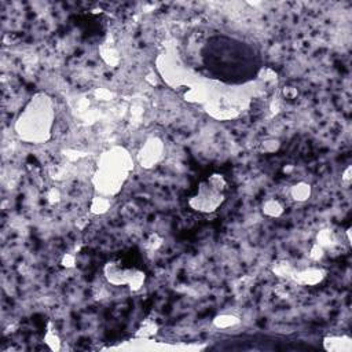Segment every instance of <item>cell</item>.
I'll return each instance as SVG.
<instances>
[{
    "label": "cell",
    "instance_id": "cell-1",
    "mask_svg": "<svg viewBox=\"0 0 352 352\" xmlns=\"http://www.w3.org/2000/svg\"><path fill=\"white\" fill-rule=\"evenodd\" d=\"M200 57L212 79L229 86L246 84L262 72V58L256 48L240 39L212 35L204 42Z\"/></svg>",
    "mask_w": 352,
    "mask_h": 352
},
{
    "label": "cell",
    "instance_id": "cell-2",
    "mask_svg": "<svg viewBox=\"0 0 352 352\" xmlns=\"http://www.w3.org/2000/svg\"><path fill=\"white\" fill-rule=\"evenodd\" d=\"M54 116L51 98L46 94L35 95L17 120L18 136L29 143H43L50 139Z\"/></svg>",
    "mask_w": 352,
    "mask_h": 352
},
{
    "label": "cell",
    "instance_id": "cell-3",
    "mask_svg": "<svg viewBox=\"0 0 352 352\" xmlns=\"http://www.w3.org/2000/svg\"><path fill=\"white\" fill-rule=\"evenodd\" d=\"M132 168V158L123 147H113L103 153L98 162V171L92 179L96 192L105 197L116 196L123 189Z\"/></svg>",
    "mask_w": 352,
    "mask_h": 352
},
{
    "label": "cell",
    "instance_id": "cell-4",
    "mask_svg": "<svg viewBox=\"0 0 352 352\" xmlns=\"http://www.w3.org/2000/svg\"><path fill=\"white\" fill-rule=\"evenodd\" d=\"M229 182L222 173H211L198 185L197 192L189 198V207L200 214H214L227 198Z\"/></svg>",
    "mask_w": 352,
    "mask_h": 352
},
{
    "label": "cell",
    "instance_id": "cell-5",
    "mask_svg": "<svg viewBox=\"0 0 352 352\" xmlns=\"http://www.w3.org/2000/svg\"><path fill=\"white\" fill-rule=\"evenodd\" d=\"M136 268L127 267L121 260H110L103 267V275L113 286H128Z\"/></svg>",
    "mask_w": 352,
    "mask_h": 352
},
{
    "label": "cell",
    "instance_id": "cell-6",
    "mask_svg": "<svg viewBox=\"0 0 352 352\" xmlns=\"http://www.w3.org/2000/svg\"><path fill=\"white\" fill-rule=\"evenodd\" d=\"M164 151V143L158 138H150L139 150V164L143 168H153L161 160Z\"/></svg>",
    "mask_w": 352,
    "mask_h": 352
},
{
    "label": "cell",
    "instance_id": "cell-7",
    "mask_svg": "<svg viewBox=\"0 0 352 352\" xmlns=\"http://www.w3.org/2000/svg\"><path fill=\"white\" fill-rule=\"evenodd\" d=\"M327 275V271L322 267H308L304 270H294L290 279L301 286H315L320 283Z\"/></svg>",
    "mask_w": 352,
    "mask_h": 352
},
{
    "label": "cell",
    "instance_id": "cell-8",
    "mask_svg": "<svg viewBox=\"0 0 352 352\" xmlns=\"http://www.w3.org/2000/svg\"><path fill=\"white\" fill-rule=\"evenodd\" d=\"M323 348L330 352H351L352 338L347 334L341 336H326L323 338Z\"/></svg>",
    "mask_w": 352,
    "mask_h": 352
},
{
    "label": "cell",
    "instance_id": "cell-9",
    "mask_svg": "<svg viewBox=\"0 0 352 352\" xmlns=\"http://www.w3.org/2000/svg\"><path fill=\"white\" fill-rule=\"evenodd\" d=\"M311 193H312V187L307 182H299V183H296V185L290 187V197L297 203L307 201L311 197Z\"/></svg>",
    "mask_w": 352,
    "mask_h": 352
},
{
    "label": "cell",
    "instance_id": "cell-10",
    "mask_svg": "<svg viewBox=\"0 0 352 352\" xmlns=\"http://www.w3.org/2000/svg\"><path fill=\"white\" fill-rule=\"evenodd\" d=\"M262 211L263 214L266 215V216H268V218H279V216L285 212V208H283V205L279 203L278 200H275V198H268V200H266V201L263 203Z\"/></svg>",
    "mask_w": 352,
    "mask_h": 352
},
{
    "label": "cell",
    "instance_id": "cell-11",
    "mask_svg": "<svg viewBox=\"0 0 352 352\" xmlns=\"http://www.w3.org/2000/svg\"><path fill=\"white\" fill-rule=\"evenodd\" d=\"M240 318L235 316V315L231 314H220L218 316H215L212 323H214L215 327L218 329H230V327H234V326L240 325Z\"/></svg>",
    "mask_w": 352,
    "mask_h": 352
},
{
    "label": "cell",
    "instance_id": "cell-12",
    "mask_svg": "<svg viewBox=\"0 0 352 352\" xmlns=\"http://www.w3.org/2000/svg\"><path fill=\"white\" fill-rule=\"evenodd\" d=\"M316 244L320 245L323 249H329L337 245V240L334 233L331 230H320L316 234Z\"/></svg>",
    "mask_w": 352,
    "mask_h": 352
},
{
    "label": "cell",
    "instance_id": "cell-13",
    "mask_svg": "<svg viewBox=\"0 0 352 352\" xmlns=\"http://www.w3.org/2000/svg\"><path fill=\"white\" fill-rule=\"evenodd\" d=\"M110 205H112V203H110L109 197L98 196V197H95L91 201L90 209L94 215H103L110 209Z\"/></svg>",
    "mask_w": 352,
    "mask_h": 352
},
{
    "label": "cell",
    "instance_id": "cell-14",
    "mask_svg": "<svg viewBox=\"0 0 352 352\" xmlns=\"http://www.w3.org/2000/svg\"><path fill=\"white\" fill-rule=\"evenodd\" d=\"M157 331H158V326H157V323H155L154 320L146 319L143 323L140 325L138 331H136V337L147 340V338H151V337L154 336Z\"/></svg>",
    "mask_w": 352,
    "mask_h": 352
},
{
    "label": "cell",
    "instance_id": "cell-15",
    "mask_svg": "<svg viewBox=\"0 0 352 352\" xmlns=\"http://www.w3.org/2000/svg\"><path fill=\"white\" fill-rule=\"evenodd\" d=\"M272 272L279 278H290L294 272V268L289 262H277L272 266Z\"/></svg>",
    "mask_w": 352,
    "mask_h": 352
},
{
    "label": "cell",
    "instance_id": "cell-16",
    "mask_svg": "<svg viewBox=\"0 0 352 352\" xmlns=\"http://www.w3.org/2000/svg\"><path fill=\"white\" fill-rule=\"evenodd\" d=\"M144 281H146V274H144V271L136 268L135 272H133L132 278H131V281H129L128 288L131 289L132 292H138V290H140V289L143 288Z\"/></svg>",
    "mask_w": 352,
    "mask_h": 352
},
{
    "label": "cell",
    "instance_id": "cell-17",
    "mask_svg": "<svg viewBox=\"0 0 352 352\" xmlns=\"http://www.w3.org/2000/svg\"><path fill=\"white\" fill-rule=\"evenodd\" d=\"M102 58L105 59V62L112 66H116V65L120 62V57H118V53L114 50L113 47H102L101 50Z\"/></svg>",
    "mask_w": 352,
    "mask_h": 352
},
{
    "label": "cell",
    "instance_id": "cell-18",
    "mask_svg": "<svg viewBox=\"0 0 352 352\" xmlns=\"http://www.w3.org/2000/svg\"><path fill=\"white\" fill-rule=\"evenodd\" d=\"M44 341H46V344L50 347V349H54V351L61 349V340H59L58 334H57L53 329H48V330L46 331Z\"/></svg>",
    "mask_w": 352,
    "mask_h": 352
},
{
    "label": "cell",
    "instance_id": "cell-19",
    "mask_svg": "<svg viewBox=\"0 0 352 352\" xmlns=\"http://www.w3.org/2000/svg\"><path fill=\"white\" fill-rule=\"evenodd\" d=\"M279 149V142L275 139H267L262 143V150L264 153H272Z\"/></svg>",
    "mask_w": 352,
    "mask_h": 352
},
{
    "label": "cell",
    "instance_id": "cell-20",
    "mask_svg": "<svg viewBox=\"0 0 352 352\" xmlns=\"http://www.w3.org/2000/svg\"><path fill=\"white\" fill-rule=\"evenodd\" d=\"M309 256H311L312 260H316V262H318V260H320L322 257L325 256V249L315 242L314 245H312V248H311V253H309Z\"/></svg>",
    "mask_w": 352,
    "mask_h": 352
},
{
    "label": "cell",
    "instance_id": "cell-21",
    "mask_svg": "<svg viewBox=\"0 0 352 352\" xmlns=\"http://www.w3.org/2000/svg\"><path fill=\"white\" fill-rule=\"evenodd\" d=\"M95 95L98 96L99 99H102V101H109L113 96V94L110 91L105 90V88H99V90L95 91Z\"/></svg>",
    "mask_w": 352,
    "mask_h": 352
},
{
    "label": "cell",
    "instance_id": "cell-22",
    "mask_svg": "<svg viewBox=\"0 0 352 352\" xmlns=\"http://www.w3.org/2000/svg\"><path fill=\"white\" fill-rule=\"evenodd\" d=\"M76 264V257L73 255H65L64 259H62V266L66 267V268H72L75 267Z\"/></svg>",
    "mask_w": 352,
    "mask_h": 352
},
{
    "label": "cell",
    "instance_id": "cell-23",
    "mask_svg": "<svg viewBox=\"0 0 352 352\" xmlns=\"http://www.w3.org/2000/svg\"><path fill=\"white\" fill-rule=\"evenodd\" d=\"M351 173H352V166L349 165L345 168V171H344V173H342L341 176V181L345 186H349V183H351V179H352Z\"/></svg>",
    "mask_w": 352,
    "mask_h": 352
},
{
    "label": "cell",
    "instance_id": "cell-24",
    "mask_svg": "<svg viewBox=\"0 0 352 352\" xmlns=\"http://www.w3.org/2000/svg\"><path fill=\"white\" fill-rule=\"evenodd\" d=\"M147 242H149V245L151 246V249H157V248L162 244V240H161L157 234H153L150 237V240L147 241Z\"/></svg>",
    "mask_w": 352,
    "mask_h": 352
},
{
    "label": "cell",
    "instance_id": "cell-25",
    "mask_svg": "<svg viewBox=\"0 0 352 352\" xmlns=\"http://www.w3.org/2000/svg\"><path fill=\"white\" fill-rule=\"evenodd\" d=\"M47 198H48V201L50 203H57L59 200V192L57 190V189H51L50 192H48V194H47Z\"/></svg>",
    "mask_w": 352,
    "mask_h": 352
}]
</instances>
